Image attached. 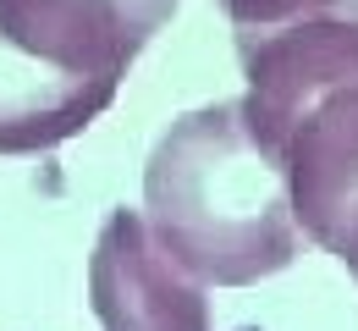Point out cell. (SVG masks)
Wrapping results in <instances>:
<instances>
[{"label": "cell", "instance_id": "cell-1", "mask_svg": "<svg viewBox=\"0 0 358 331\" xmlns=\"http://www.w3.org/2000/svg\"><path fill=\"white\" fill-rule=\"evenodd\" d=\"M143 221L204 287H254L303 248L287 171L237 99L177 116L143 166Z\"/></svg>", "mask_w": 358, "mask_h": 331}, {"label": "cell", "instance_id": "cell-2", "mask_svg": "<svg viewBox=\"0 0 358 331\" xmlns=\"http://www.w3.org/2000/svg\"><path fill=\"white\" fill-rule=\"evenodd\" d=\"M182 0H0V155H50L110 111Z\"/></svg>", "mask_w": 358, "mask_h": 331}, {"label": "cell", "instance_id": "cell-3", "mask_svg": "<svg viewBox=\"0 0 358 331\" xmlns=\"http://www.w3.org/2000/svg\"><path fill=\"white\" fill-rule=\"evenodd\" d=\"M254 139L281 160L303 237L358 276V72L314 89Z\"/></svg>", "mask_w": 358, "mask_h": 331}, {"label": "cell", "instance_id": "cell-4", "mask_svg": "<svg viewBox=\"0 0 358 331\" xmlns=\"http://www.w3.org/2000/svg\"><path fill=\"white\" fill-rule=\"evenodd\" d=\"M89 304L105 331H215L204 282L155 243L138 210H110L89 254Z\"/></svg>", "mask_w": 358, "mask_h": 331}, {"label": "cell", "instance_id": "cell-5", "mask_svg": "<svg viewBox=\"0 0 358 331\" xmlns=\"http://www.w3.org/2000/svg\"><path fill=\"white\" fill-rule=\"evenodd\" d=\"M210 6H221L231 34L243 39V34H270L281 22H298V17L325 11V6H342V0H210Z\"/></svg>", "mask_w": 358, "mask_h": 331}]
</instances>
